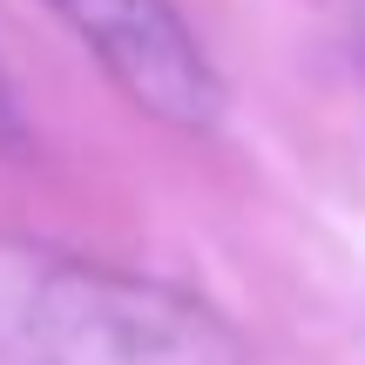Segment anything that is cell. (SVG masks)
<instances>
[{
  "mask_svg": "<svg viewBox=\"0 0 365 365\" xmlns=\"http://www.w3.org/2000/svg\"><path fill=\"white\" fill-rule=\"evenodd\" d=\"M0 365H250V352L196 291L0 237Z\"/></svg>",
  "mask_w": 365,
  "mask_h": 365,
  "instance_id": "cell-1",
  "label": "cell"
},
{
  "mask_svg": "<svg viewBox=\"0 0 365 365\" xmlns=\"http://www.w3.org/2000/svg\"><path fill=\"white\" fill-rule=\"evenodd\" d=\"M0 149H7V156L27 149V115H21V95H14L7 68H0Z\"/></svg>",
  "mask_w": 365,
  "mask_h": 365,
  "instance_id": "cell-2",
  "label": "cell"
},
{
  "mask_svg": "<svg viewBox=\"0 0 365 365\" xmlns=\"http://www.w3.org/2000/svg\"><path fill=\"white\" fill-rule=\"evenodd\" d=\"M359 21H365V0H359Z\"/></svg>",
  "mask_w": 365,
  "mask_h": 365,
  "instance_id": "cell-3",
  "label": "cell"
}]
</instances>
